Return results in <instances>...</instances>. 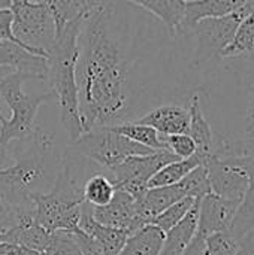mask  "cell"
Here are the masks:
<instances>
[{"label":"cell","mask_w":254,"mask_h":255,"mask_svg":"<svg viewBox=\"0 0 254 255\" xmlns=\"http://www.w3.org/2000/svg\"><path fill=\"white\" fill-rule=\"evenodd\" d=\"M111 10L102 1L82 22L76 87L82 130L129 121L130 61L109 31Z\"/></svg>","instance_id":"cell-1"},{"label":"cell","mask_w":254,"mask_h":255,"mask_svg":"<svg viewBox=\"0 0 254 255\" xmlns=\"http://www.w3.org/2000/svg\"><path fill=\"white\" fill-rule=\"evenodd\" d=\"M12 164L0 170V199L13 209L34 211L33 197L48 193L61 167L54 137L36 127L33 134L21 142H12Z\"/></svg>","instance_id":"cell-2"},{"label":"cell","mask_w":254,"mask_h":255,"mask_svg":"<svg viewBox=\"0 0 254 255\" xmlns=\"http://www.w3.org/2000/svg\"><path fill=\"white\" fill-rule=\"evenodd\" d=\"M82 22H67L55 33V40L48 52V81L55 93L60 109V123L67 133L69 143L75 142L82 133L79 117L76 63L79 57L78 39Z\"/></svg>","instance_id":"cell-3"},{"label":"cell","mask_w":254,"mask_h":255,"mask_svg":"<svg viewBox=\"0 0 254 255\" xmlns=\"http://www.w3.org/2000/svg\"><path fill=\"white\" fill-rule=\"evenodd\" d=\"M27 79H31V76L13 70L0 82V97L12 111V117L9 120L4 118L0 127V143L4 146L30 137L37 127L36 115L39 108L55 100L52 90L42 94H25L22 82Z\"/></svg>","instance_id":"cell-4"},{"label":"cell","mask_w":254,"mask_h":255,"mask_svg":"<svg viewBox=\"0 0 254 255\" xmlns=\"http://www.w3.org/2000/svg\"><path fill=\"white\" fill-rule=\"evenodd\" d=\"M12 31L30 52L48 57L55 40V22L46 3L15 0L10 6Z\"/></svg>","instance_id":"cell-5"},{"label":"cell","mask_w":254,"mask_h":255,"mask_svg":"<svg viewBox=\"0 0 254 255\" xmlns=\"http://www.w3.org/2000/svg\"><path fill=\"white\" fill-rule=\"evenodd\" d=\"M67 148L108 170L129 157L154 152V149L124 137L111 127H97L84 131L75 142L69 143Z\"/></svg>","instance_id":"cell-6"},{"label":"cell","mask_w":254,"mask_h":255,"mask_svg":"<svg viewBox=\"0 0 254 255\" xmlns=\"http://www.w3.org/2000/svg\"><path fill=\"white\" fill-rule=\"evenodd\" d=\"M211 193L241 203L254 172V154H210L204 160Z\"/></svg>","instance_id":"cell-7"},{"label":"cell","mask_w":254,"mask_h":255,"mask_svg":"<svg viewBox=\"0 0 254 255\" xmlns=\"http://www.w3.org/2000/svg\"><path fill=\"white\" fill-rule=\"evenodd\" d=\"M254 13V0L240 7L237 12L220 16V18H205L196 22L187 33H193L198 40L196 61L205 63L216 57H220L222 49L234 37L240 22Z\"/></svg>","instance_id":"cell-8"},{"label":"cell","mask_w":254,"mask_h":255,"mask_svg":"<svg viewBox=\"0 0 254 255\" xmlns=\"http://www.w3.org/2000/svg\"><path fill=\"white\" fill-rule=\"evenodd\" d=\"M180 160L169 149H159L147 155H133L118 166L109 169L115 188L129 193L135 200L141 199L148 190V181L166 164Z\"/></svg>","instance_id":"cell-9"},{"label":"cell","mask_w":254,"mask_h":255,"mask_svg":"<svg viewBox=\"0 0 254 255\" xmlns=\"http://www.w3.org/2000/svg\"><path fill=\"white\" fill-rule=\"evenodd\" d=\"M240 203L208 193L199 200L198 229L184 255H201L208 236L231 230Z\"/></svg>","instance_id":"cell-10"},{"label":"cell","mask_w":254,"mask_h":255,"mask_svg":"<svg viewBox=\"0 0 254 255\" xmlns=\"http://www.w3.org/2000/svg\"><path fill=\"white\" fill-rule=\"evenodd\" d=\"M33 205L34 221L46 232L52 233L55 230H79L81 203L69 200L49 190L48 193L36 194L33 197Z\"/></svg>","instance_id":"cell-11"},{"label":"cell","mask_w":254,"mask_h":255,"mask_svg":"<svg viewBox=\"0 0 254 255\" xmlns=\"http://www.w3.org/2000/svg\"><path fill=\"white\" fill-rule=\"evenodd\" d=\"M93 218L103 226L124 230L127 235L141 229L136 221V200L118 188H115V194L108 205L93 208Z\"/></svg>","instance_id":"cell-12"},{"label":"cell","mask_w":254,"mask_h":255,"mask_svg":"<svg viewBox=\"0 0 254 255\" xmlns=\"http://www.w3.org/2000/svg\"><path fill=\"white\" fill-rule=\"evenodd\" d=\"M189 197L181 182L166 187L148 188L145 194L136 200V221L139 227L153 224L154 218L174 203Z\"/></svg>","instance_id":"cell-13"},{"label":"cell","mask_w":254,"mask_h":255,"mask_svg":"<svg viewBox=\"0 0 254 255\" xmlns=\"http://www.w3.org/2000/svg\"><path fill=\"white\" fill-rule=\"evenodd\" d=\"M0 66L12 67L16 72L31 76V79H48V61L21 45L10 40H0Z\"/></svg>","instance_id":"cell-14"},{"label":"cell","mask_w":254,"mask_h":255,"mask_svg":"<svg viewBox=\"0 0 254 255\" xmlns=\"http://www.w3.org/2000/svg\"><path fill=\"white\" fill-rule=\"evenodd\" d=\"M79 230L87 233L90 238L96 241L105 255H118L123 250L127 233L120 229L108 227L97 223L93 218V206L87 202L81 203V220H79Z\"/></svg>","instance_id":"cell-15"},{"label":"cell","mask_w":254,"mask_h":255,"mask_svg":"<svg viewBox=\"0 0 254 255\" xmlns=\"http://www.w3.org/2000/svg\"><path fill=\"white\" fill-rule=\"evenodd\" d=\"M139 124H145L157 130L162 136L189 133L190 114L189 109L178 105H163L154 108L138 120H133Z\"/></svg>","instance_id":"cell-16"},{"label":"cell","mask_w":254,"mask_h":255,"mask_svg":"<svg viewBox=\"0 0 254 255\" xmlns=\"http://www.w3.org/2000/svg\"><path fill=\"white\" fill-rule=\"evenodd\" d=\"M250 0H190L186 1L184 19L180 33H187L196 22L205 18H220L237 12Z\"/></svg>","instance_id":"cell-17"},{"label":"cell","mask_w":254,"mask_h":255,"mask_svg":"<svg viewBox=\"0 0 254 255\" xmlns=\"http://www.w3.org/2000/svg\"><path fill=\"white\" fill-rule=\"evenodd\" d=\"M199 200L193 203L187 215L169 232L165 235V242L160 255H184L192 239L195 238L198 229V215H199Z\"/></svg>","instance_id":"cell-18"},{"label":"cell","mask_w":254,"mask_h":255,"mask_svg":"<svg viewBox=\"0 0 254 255\" xmlns=\"http://www.w3.org/2000/svg\"><path fill=\"white\" fill-rule=\"evenodd\" d=\"M49 235L51 233L39 226L34 218H28L0 235V242L22 247L34 253H43L48 245Z\"/></svg>","instance_id":"cell-19"},{"label":"cell","mask_w":254,"mask_h":255,"mask_svg":"<svg viewBox=\"0 0 254 255\" xmlns=\"http://www.w3.org/2000/svg\"><path fill=\"white\" fill-rule=\"evenodd\" d=\"M55 22V33L67 22H84L102 0H46Z\"/></svg>","instance_id":"cell-20"},{"label":"cell","mask_w":254,"mask_h":255,"mask_svg":"<svg viewBox=\"0 0 254 255\" xmlns=\"http://www.w3.org/2000/svg\"><path fill=\"white\" fill-rule=\"evenodd\" d=\"M165 235L156 224H147L127 236L118 255H160Z\"/></svg>","instance_id":"cell-21"},{"label":"cell","mask_w":254,"mask_h":255,"mask_svg":"<svg viewBox=\"0 0 254 255\" xmlns=\"http://www.w3.org/2000/svg\"><path fill=\"white\" fill-rule=\"evenodd\" d=\"M189 114H190L189 134L196 143V154H199L205 160L213 152L214 136H213L211 126L204 115V111L201 106V97L198 94H195L190 99Z\"/></svg>","instance_id":"cell-22"},{"label":"cell","mask_w":254,"mask_h":255,"mask_svg":"<svg viewBox=\"0 0 254 255\" xmlns=\"http://www.w3.org/2000/svg\"><path fill=\"white\" fill-rule=\"evenodd\" d=\"M141 6L147 12L157 16L169 31L177 36L181 28L186 12V0H127Z\"/></svg>","instance_id":"cell-23"},{"label":"cell","mask_w":254,"mask_h":255,"mask_svg":"<svg viewBox=\"0 0 254 255\" xmlns=\"http://www.w3.org/2000/svg\"><path fill=\"white\" fill-rule=\"evenodd\" d=\"M204 163V158L199 154H195L189 158H180L175 160L166 166H163L147 184L148 188L154 187H166V185H174L180 182L186 175H189L195 167L201 166Z\"/></svg>","instance_id":"cell-24"},{"label":"cell","mask_w":254,"mask_h":255,"mask_svg":"<svg viewBox=\"0 0 254 255\" xmlns=\"http://www.w3.org/2000/svg\"><path fill=\"white\" fill-rule=\"evenodd\" d=\"M115 194V185L108 169L93 173L84 185V202L93 208L108 205Z\"/></svg>","instance_id":"cell-25"},{"label":"cell","mask_w":254,"mask_h":255,"mask_svg":"<svg viewBox=\"0 0 254 255\" xmlns=\"http://www.w3.org/2000/svg\"><path fill=\"white\" fill-rule=\"evenodd\" d=\"M108 127H111L114 131L123 134L124 137H127L139 145H144L147 148H151L154 151L168 149L166 143L163 140V136L150 126L139 124L136 121H126V123H120V124L108 126Z\"/></svg>","instance_id":"cell-26"},{"label":"cell","mask_w":254,"mask_h":255,"mask_svg":"<svg viewBox=\"0 0 254 255\" xmlns=\"http://www.w3.org/2000/svg\"><path fill=\"white\" fill-rule=\"evenodd\" d=\"M254 52V13L243 19L231 39V42L222 49V58H232L241 54Z\"/></svg>","instance_id":"cell-27"},{"label":"cell","mask_w":254,"mask_h":255,"mask_svg":"<svg viewBox=\"0 0 254 255\" xmlns=\"http://www.w3.org/2000/svg\"><path fill=\"white\" fill-rule=\"evenodd\" d=\"M252 229H254V172L252 175L249 188L237 209L229 233L238 241Z\"/></svg>","instance_id":"cell-28"},{"label":"cell","mask_w":254,"mask_h":255,"mask_svg":"<svg viewBox=\"0 0 254 255\" xmlns=\"http://www.w3.org/2000/svg\"><path fill=\"white\" fill-rule=\"evenodd\" d=\"M43 253L46 255H82L76 241V235L70 230L52 232Z\"/></svg>","instance_id":"cell-29"},{"label":"cell","mask_w":254,"mask_h":255,"mask_svg":"<svg viewBox=\"0 0 254 255\" xmlns=\"http://www.w3.org/2000/svg\"><path fill=\"white\" fill-rule=\"evenodd\" d=\"M196 202V199L193 197H184L183 200L174 203L172 206H169L168 209H165L162 214H159L153 224H156L162 232H169L172 227H175L190 211V208L193 206V203Z\"/></svg>","instance_id":"cell-30"},{"label":"cell","mask_w":254,"mask_h":255,"mask_svg":"<svg viewBox=\"0 0 254 255\" xmlns=\"http://www.w3.org/2000/svg\"><path fill=\"white\" fill-rule=\"evenodd\" d=\"M180 182L184 187V190H186L189 197L201 199L205 194L211 193V187H210V181H208V173H207V167L204 166V163L201 166L195 167Z\"/></svg>","instance_id":"cell-31"},{"label":"cell","mask_w":254,"mask_h":255,"mask_svg":"<svg viewBox=\"0 0 254 255\" xmlns=\"http://www.w3.org/2000/svg\"><path fill=\"white\" fill-rule=\"evenodd\" d=\"M238 241L229 233H216L207 238L201 255H235Z\"/></svg>","instance_id":"cell-32"},{"label":"cell","mask_w":254,"mask_h":255,"mask_svg":"<svg viewBox=\"0 0 254 255\" xmlns=\"http://www.w3.org/2000/svg\"><path fill=\"white\" fill-rule=\"evenodd\" d=\"M163 140L166 143V148L178 158H189L196 154V143L189 133L163 136Z\"/></svg>","instance_id":"cell-33"},{"label":"cell","mask_w":254,"mask_h":255,"mask_svg":"<svg viewBox=\"0 0 254 255\" xmlns=\"http://www.w3.org/2000/svg\"><path fill=\"white\" fill-rule=\"evenodd\" d=\"M22 211H27V209H13V208H9L0 199V235H3L10 227H13V226L18 224V218H19V214Z\"/></svg>","instance_id":"cell-34"},{"label":"cell","mask_w":254,"mask_h":255,"mask_svg":"<svg viewBox=\"0 0 254 255\" xmlns=\"http://www.w3.org/2000/svg\"><path fill=\"white\" fill-rule=\"evenodd\" d=\"M0 40H10V42L21 45L12 31V12H10V9H1L0 10Z\"/></svg>","instance_id":"cell-35"},{"label":"cell","mask_w":254,"mask_h":255,"mask_svg":"<svg viewBox=\"0 0 254 255\" xmlns=\"http://www.w3.org/2000/svg\"><path fill=\"white\" fill-rule=\"evenodd\" d=\"M246 136H247V140L244 143H246L247 149L252 154H254V94L253 97H252L249 111H247V130H246Z\"/></svg>","instance_id":"cell-36"},{"label":"cell","mask_w":254,"mask_h":255,"mask_svg":"<svg viewBox=\"0 0 254 255\" xmlns=\"http://www.w3.org/2000/svg\"><path fill=\"white\" fill-rule=\"evenodd\" d=\"M235 255H254V229L238 239V247H237Z\"/></svg>","instance_id":"cell-37"},{"label":"cell","mask_w":254,"mask_h":255,"mask_svg":"<svg viewBox=\"0 0 254 255\" xmlns=\"http://www.w3.org/2000/svg\"><path fill=\"white\" fill-rule=\"evenodd\" d=\"M37 253L22 248V247H16V245H10V244H4L0 242V255H36Z\"/></svg>","instance_id":"cell-38"},{"label":"cell","mask_w":254,"mask_h":255,"mask_svg":"<svg viewBox=\"0 0 254 255\" xmlns=\"http://www.w3.org/2000/svg\"><path fill=\"white\" fill-rule=\"evenodd\" d=\"M12 161H13V158H12L10 149L0 143V170L7 167L9 164H12Z\"/></svg>","instance_id":"cell-39"},{"label":"cell","mask_w":254,"mask_h":255,"mask_svg":"<svg viewBox=\"0 0 254 255\" xmlns=\"http://www.w3.org/2000/svg\"><path fill=\"white\" fill-rule=\"evenodd\" d=\"M10 72H13V69L12 67H7V66H0V82L10 73ZM4 120V117H3V114H1V109H0V127H1V121Z\"/></svg>","instance_id":"cell-40"},{"label":"cell","mask_w":254,"mask_h":255,"mask_svg":"<svg viewBox=\"0 0 254 255\" xmlns=\"http://www.w3.org/2000/svg\"><path fill=\"white\" fill-rule=\"evenodd\" d=\"M13 1L15 0H0V10L1 9H10V6H12Z\"/></svg>","instance_id":"cell-41"},{"label":"cell","mask_w":254,"mask_h":255,"mask_svg":"<svg viewBox=\"0 0 254 255\" xmlns=\"http://www.w3.org/2000/svg\"><path fill=\"white\" fill-rule=\"evenodd\" d=\"M30 1H36V3H45L46 0H30Z\"/></svg>","instance_id":"cell-42"}]
</instances>
